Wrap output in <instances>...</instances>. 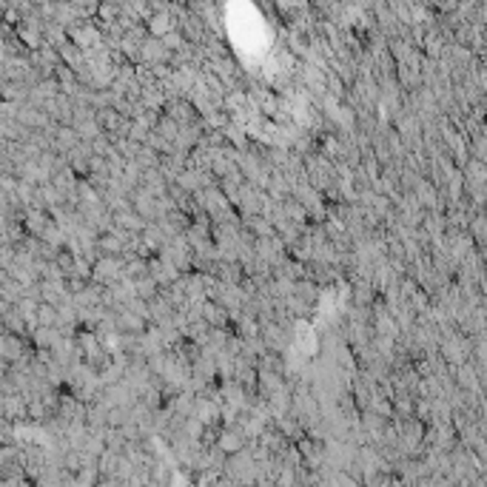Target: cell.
Instances as JSON below:
<instances>
[{
	"label": "cell",
	"instance_id": "obj_1",
	"mask_svg": "<svg viewBox=\"0 0 487 487\" xmlns=\"http://www.w3.org/2000/svg\"><path fill=\"white\" fill-rule=\"evenodd\" d=\"M163 115H165L168 120H174L180 129H185V126H191V123H197V120H200V117H197V112L191 109V103L185 100V97H174V100H165Z\"/></svg>",
	"mask_w": 487,
	"mask_h": 487
},
{
	"label": "cell",
	"instance_id": "obj_2",
	"mask_svg": "<svg viewBox=\"0 0 487 487\" xmlns=\"http://www.w3.org/2000/svg\"><path fill=\"white\" fill-rule=\"evenodd\" d=\"M126 237L129 234H120V231H103V234H97L94 240V251L100 254V257H123L126 251Z\"/></svg>",
	"mask_w": 487,
	"mask_h": 487
},
{
	"label": "cell",
	"instance_id": "obj_3",
	"mask_svg": "<svg viewBox=\"0 0 487 487\" xmlns=\"http://www.w3.org/2000/svg\"><path fill=\"white\" fill-rule=\"evenodd\" d=\"M214 447L223 453V456H237L240 450H245V436L240 433V428H220L217 439H214Z\"/></svg>",
	"mask_w": 487,
	"mask_h": 487
},
{
	"label": "cell",
	"instance_id": "obj_4",
	"mask_svg": "<svg viewBox=\"0 0 487 487\" xmlns=\"http://www.w3.org/2000/svg\"><path fill=\"white\" fill-rule=\"evenodd\" d=\"M143 26H146V35H148V37L163 40V37H165L171 29H177V20H174L168 12H154V15H151V18H148Z\"/></svg>",
	"mask_w": 487,
	"mask_h": 487
},
{
	"label": "cell",
	"instance_id": "obj_5",
	"mask_svg": "<svg viewBox=\"0 0 487 487\" xmlns=\"http://www.w3.org/2000/svg\"><path fill=\"white\" fill-rule=\"evenodd\" d=\"M200 319L209 325V328H231V319H228V311L211 300H206L200 305Z\"/></svg>",
	"mask_w": 487,
	"mask_h": 487
},
{
	"label": "cell",
	"instance_id": "obj_6",
	"mask_svg": "<svg viewBox=\"0 0 487 487\" xmlns=\"http://www.w3.org/2000/svg\"><path fill=\"white\" fill-rule=\"evenodd\" d=\"M131 285H134V297H137V300H146V303H151V300L160 294V285H157L151 276H140V279H134Z\"/></svg>",
	"mask_w": 487,
	"mask_h": 487
},
{
	"label": "cell",
	"instance_id": "obj_7",
	"mask_svg": "<svg viewBox=\"0 0 487 487\" xmlns=\"http://www.w3.org/2000/svg\"><path fill=\"white\" fill-rule=\"evenodd\" d=\"M151 131H154L157 137H163L168 146H174V140L180 137V126H177L174 120H168L165 115H160V120H157V126H154Z\"/></svg>",
	"mask_w": 487,
	"mask_h": 487
},
{
	"label": "cell",
	"instance_id": "obj_8",
	"mask_svg": "<svg viewBox=\"0 0 487 487\" xmlns=\"http://www.w3.org/2000/svg\"><path fill=\"white\" fill-rule=\"evenodd\" d=\"M131 163H134L140 171H148V168H157V165H160V154H157V151H151L148 146H143V148H140V154H137Z\"/></svg>",
	"mask_w": 487,
	"mask_h": 487
},
{
	"label": "cell",
	"instance_id": "obj_9",
	"mask_svg": "<svg viewBox=\"0 0 487 487\" xmlns=\"http://www.w3.org/2000/svg\"><path fill=\"white\" fill-rule=\"evenodd\" d=\"M40 319H43L46 325H54V322H57V311H54L52 305H43V308H40Z\"/></svg>",
	"mask_w": 487,
	"mask_h": 487
},
{
	"label": "cell",
	"instance_id": "obj_10",
	"mask_svg": "<svg viewBox=\"0 0 487 487\" xmlns=\"http://www.w3.org/2000/svg\"><path fill=\"white\" fill-rule=\"evenodd\" d=\"M97 487H123V481H120V479H115V476H106V479L97 481Z\"/></svg>",
	"mask_w": 487,
	"mask_h": 487
}]
</instances>
